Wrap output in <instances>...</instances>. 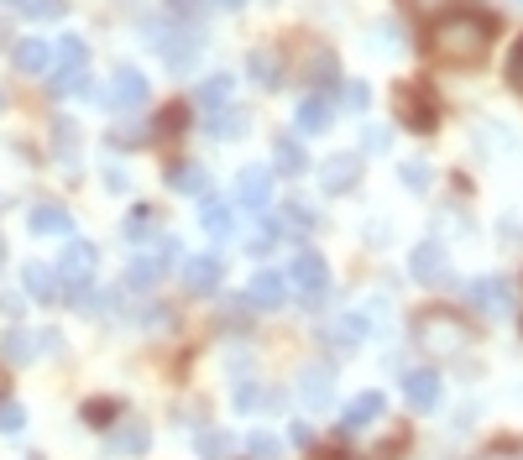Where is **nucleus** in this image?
<instances>
[{
  "label": "nucleus",
  "instance_id": "1",
  "mask_svg": "<svg viewBox=\"0 0 523 460\" xmlns=\"http://www.w3.org/2000/svg\"><path fill=\"white\" fill-rule=\"evenodd\" d=\"M492 32H497L492 16H482V11H456V16H440L435 27H429V48H435V58H445V63L471 68V63L487 58Z\"/></svg>",
  "mask_w": 523,
  "mask_h": 460
},
{
  "label": "nucleus",
  "instance_id": "2",
  "mask_svg": "<svg viewBox=\"0 0 523 460\" xmlns=\"http://www.w3.org/2000/svg\"><path fill=\"white\" fill-rule=\"evenodd\" d=\"M288 288L299 293V304H304V309H320V304H325L330 267H325L320 251H293V262H288Z\"/></svg>",
  "mask_w": 523,
  "mask_h": 460
},
{
  "label": "nucleus",
  "instance_id": "3",
  "mask_svg": "<svg viewBox=\"0 0 523 460\" xmlns=\"http://www.w3.org/2000/svg\"><path fill=\"white\" fill-rule=\"evenodd\" d=\"M414 335H419L424 351H435V356H456L466 345V325H461V314H450V309H424Z\"/></svg>",
  "mask_w": 523,
  "mask_h": 460
},
{
  "label": "nucleus",
  "instance_id": "4",
  "mask_svg": "<svg viewBox=\"0 0 523 460\" xmlns=\"http://www.w3.org/2000/svg\"><path fill=\"white\" fill-rule=\"evenodd\" d=\"M393 115L408 131H435L440 126V100L429 84H398L393 89Z\"/></svg>",
  "mask_w": 523,
  "mask_h": 460
},
{
  "label": "nucleus",
  "instance_id": "5",
  "mask_svg": "<svg viewBox=\"0 0 523 460\" xmlns=\"http://www.w3.org/2000/svg\"><path fill=\"white\" fill-rule=\"evenodd\" d=\"M178 257H184V246H178L173 236H163V241H157L152 251H142V257H131V267H126V283H131V288H152V283L163 278V272H168Z\"/></svg>",
  "mask_w": 523,
  "mask_h": 460
},
{
  "label": "nucleus",
  "instance_id": "6",
  "mask_svg": "<svg viewBox=\"0 0 523 460\" xmlns=\"http://www.w3.org/2000/svg\"><path fill=\"white\" fill-rule=\"evenodd\" d=\"M466 304L476 314H487V319H503L513 309V283L497 278V272H487V278H471L466 283Z\"/></svg>",
  "mask_w": 523,
  "mask_h": 460
},
{
  "label": "nucleus",
  "instance_id": "7",
  "mask_svg": "<svg viewBox=\"0 0 523 460\" xmlns=\"http://www.w3.org/2000/svg\"><path fill=\"white\" fill-rule=\"evenodd\" d=\"M152 42H157V53H163V63L173 68V74H184V68H194V58H199V32L194 27H157L152 32Z\"/></svg>",
  "mask_w": 523,
  "mask_h": 460
},
{
  "label": "nucleus",
  "instance_id": "8",
  "mask_svg": "<svg viewBox=\"0 0 523 460\" xmlns=\"http://www.w3.org/2000/svg\"><path fill=\"white\" fill-rule=\"evenodd\" d=\"M95 267H100V251H95V246H89V241H68V246H63V262H58V278H63L68 288H89Z\"/></svg>",
  "mask_w": 523,
  "mask_h": 460
},
{
  "label": "nucleus",
  "instance_id": "9",
  "mask_svg": "<svg viewBox=\"0 0 523 460\" xmlns=\"http://www.w3.org/2000/svg\"><path fill=\"white\" fill-rule=\"evenodd\" d=\"M147 100V79H142V68H116V74H110V89H105V105L110 110H136Z\"/></svg>",
  "mask_w": 523,
  "mask_h": 460
},
{
  "label": "nucleus",
  "instance_id": "10",
  "mask_svg": "<svg viewBox=\"0 0 523 460\" xmlns=\"http://www.w3.org/2000/svg\"><path fill=\"white\" fill-rule=\"evenodd\" d=\"M283 304H288V278H283V272H257V278L246 283V309L272 314V309H283Z\"/></svg>",
  "mask_w": 523,
  "mask_h": 460
},
{
  "label": "nucleus",
  "instance_id": "11",
  "mask_svg": "<svg viewBox=\"0 0 523 460\" xmlns=\"http://www.w3.org/2000/svg\"><path fill=\"white\" fill-rule=\"evenodd\" d=\"M408 272H414L424 288H445V283H450V257H445V246L424 241V246L414 251V262H408Z\"/></svg>",
  "mask_w": 523,
  "mask_h": 460
},
{
  "label": "nucleus",
  "instance_id": "12",
  "mask_svg": "<svg viewBox=\"0 0 523 460\" xmlns=\"http://www.w3.org/2000/svg\"><path fill=\"white\" fill-rule=\"evenodd\" d=\"M299 398L314 413H325L335 403V372H330V366H304V372H299Z\"/></svg>",
  "mask_w": 523,
  "mask_h": 460
},
{
  "label": "nucleus",
  "instance_id": "13",
  "mask_svg": "<svg viewBox=\"0 0 523 460\" xmlns=\"http://www.w3.org/2000/svg\"><path fill=\"white\" fill-rule=\"evenodd\" d=\"M403 398H408V408H419V413L440 408V372H429V366L403 372Z\"/></svg>",
  "mask_w": 523,
  "mask_h": 460
},
{
  "label": "nucleus",
  "instance_id": "14",
  "mask_svg": "<svg viewBox=\"0 0 523 460\" xmlns=\"http://www.w3.org/2000/svg\"><path fill=\"white\" fill-rule=\"evenodd\" d=\"M320 183H325V194H351L361 183V157L356 152H335L330 163L320 168Z\"/></svg>",
  "mask_w": 523,
  "mask_h": 460
},
{
  "label": "nucleus",
  "instance_id": "15",
  "mask_svg": "<svg viewBox=\"0 0 523 460\" xmlns=\"http://www.w3.org/2000/svg\"><path fill=\"white\" fill-rule=\"evenodd\" d=\"M272 199V168H241L236 173V204L241 210H267Z\"/></svg>",
  "mask_w": 523,
  "mask_h": 460
},
{
  "label": "nucleus",
  "instance_id": "16",
  "mask_svg": "<svg viewBox=\"0 0 523 460\" xmlns=\"http://www.w3.org/2000/svg\"><path fill=\"white\" fill-rule=\"evenodd\" d=\"M11 58H16V68H21V74H53V63H58V42H42V37H21Z\"/></svg>",
  "mask_w": 523,
  "mask_h": 460
},
{
  "label": "nucleus",
  "instance_id": "17",
  "mask_svg": "<svg viewBox=\"0 0 523 460\" xmlns=\"http://www.w3.org/2000/svg\"><path fill=\"white\" fill-rule=\"evenodd\" d=\"M382 408H388V403H382V393H361V398H351V403H346V413H340V434L351 440V434L372 429V424L382 419Z\"/></svg>",
  "mask_w": 523,
  "mask_h": 460
},
{
  "label": "nucleus",
  "instance_id": "18",
  "mask_svg": "<svg viewBox=\"0 0 523 460\" xmlns=\"http://www.w3.org/2000/svg\"><path fill=\"white\" fill-rule=\"evenodd\" d=\"M105 450H110V455H131V460H142V455L152 450V429H147V424H136V419H126V424L110 429Z\"/></svg>",
  "mask_w": 523,
  "mask_h": 460
},
{
  "label": "nucleus",
  "instance_id": "19",
  "mask_svg": "<svg viewBox=\"0 0 523 460\" xmlns=\"http://www.w3.org/2000/svg\"><path fill=\"white\" fill-rule=\"evenodd\" d=\"M184 283H189V293H215L220 283H225V262L220 257H210V251H204V257H189V267H184Z\"/></svg>",
  "mask_w": 523,
  "mask_h": 460
},
{
  "label": "nucleus",
  "instance_id": "20",
  "mask_svg": "<svg viewBox=\"0 0 523 460\" xmlns=\"http://www.w3.org/2000/svg\"><path fill=\"white\" fill-rule=\"evenodd\" d=\"M199 225H204V236L210 241H225L236 230V210L225 199H215V194H204V204H199Z\"/></svg>",
  "mask_w": 523,
  "mask_h": 460
},
{
  "label": "nucleus",
  "instance_id": "21",
  "mask_svg": "<svg viewBox=\"0 0 523 460\" xmlns=\"http://www.w3.org/2000/svg\"><path fill=\"white\" fill-rule=\"evenodd\" d=\"M361 340H367V319H356V314H340L335 325L325 330V345H330L335 356H351Z\"/></svg>",
  "mask_w": 523,
  "mask_h": 460
},
{
  "label": "nucleus",
  "instance_id": "22",
  "mask_svg": "<svg viewBox=\"0 0 523 460\" xmlns=\"http://www.w3.org/2000/svg\"><path fill=\"white\" fill-rule=\"evenodd\" d=\"M27 230L32 236H68V230H74V215H68L63 204H32Z\"/></svg>",
  "mask_w": 523,
  "mask_h": 460
},
{
  "label": "nucleus",
  "instance_id": "23",
  "mask_svg": "<svg viewBox=\"0 0 523 460\" xmlns=\"http://www.w3.org/2000/svg\"><path fill=\"white\" fill-rule=\"evenodd\" d=\"M330 115H335V95H304L299 110H293V121H299L304 136H314V131L330 126Z\"/></svg>",
  "mask_w": 523,
  "mask_h": 460
},
{
  "label": "nucleus",
  "instance_id": "24",
  "mask_svg": "<svg viewBox=\"0 0 523 460\" xmlns=\"http://www.w3.org/2000/svg\"><path fill=\"white\" fill-rule=\"evenodd\" d=\"M246 74H252L257 89H278L283 84V58H278V48H252V58H246Z\"/></svg>",
  "mask_w": 523,
  "mask_h": 460
},
{
  "label": "nucleus",
  "instance_id": "25",
  "mask_svg": "<svg viewBox=\"0 0 523 460\" xmlns=\"http://www.w3.org/2000/svg\"><path fill=\"white\" fill-rule=\"evenodd\" d=\"M21 288H27V298H37V304H58V272L32 262L27 272H21Z\"/></svg>",
  "mask_w": 523,
  "mask_h": 460
},
{
  "label": "nucleus",
  "instance_id": "26",
  "mask_svg": "<svg viewBox=\"0 0 523 460\" xmlns=\"http://www.w3.org/2000/svg\"><path fill=\"white\" fill-rule=\"evenodd\" d=\"M252 126V115L236 110V105H225V110H210V136L215 142H236V136Z\"/></svg>",
  "mask_w": 523,
  "mask_h": 460
},
{
  "label": "nucleus",
  "instance_id": "27",
  "mask_svg": "<svg viewBox=\"0 0 523 460\" xmlns=\"http://www.w3.org/2000/svg\"><path fill=\"white\" fill-rule=\"evenodd\" d=\"M272 163H278V173L299 178L309 168V152H304V142H293V136H278V142H272Z\"/></svg>",
  "mask_w": 523,
  "mask_h": 460
},
{
  "label": "nucleus",
  "instance_id": "28",
  "mask_svg": "<svg viewBox=\"0 0 523 460\" xmlns=\"http://www.w3.org/2000/svg\"><path fill=\"white\" fill-rule=\"evenodd\" d=\"M231 89H236L231 74H210V79L194 89V105H204V110H225V105H231Z\"/></svg>",
  "mask_w": 523,
  "mask_h": 460
},
{
  "label": "nucleus",
  "instance_id": "29",
  "mask_svg": "<svg viewBox=\"0 0 523 460\" xmlns=\"http://www.w3.org/2000/svg\"><path fill=\"white\" fill-rule=\"evenodd\" d=\"M168 183H173L178 194H199V199L210 194V173H204L199 163H173L168 168Z\"/></svg>",
  "mask_w": 523,
  "mask_h": 460
},
{
  "label": "nucleus",
  "instance_id": "30",
  "mask_svg": "<svg viewBox=\"0 0 523 460\" xmlns=\"http://www.w3.org/2000/svg\"><path fill=\"white\" fill-rule=\"evenodd\" d=\"M37 351H42V340H37V335H27V330H6V340H0V356L16 361V366H27Z\"/></svg>",
  "mask_w": 523,
  "mask_h": 460
},
{
  "label": "nucleus",
  "instance_id": "31",
  "mask_svg": "<svg viewBox=\"0 0 523 460\" xmlns=\"http://www.w3.org/2000/svg\"><path fill=\"white\" fill-rule=\"evenodd\" d=\"M152 230H157V210H152V204H136V210L126 215V225H121V236L126 241H147Z\"/></svg>",
  "mask_w": 523,
  "mask_h": 460
},
{
  "label": "nucleus",
  "instance_id": "32",
  "mask_svg": "<svg viewBox=\"0 0 523 460\" xmlns=\"http://www.w3.org/2000/svg\"><path fill=\"white\" fill-rule=\"evenodd\" d=\"M408 450V429H388V440H382V445H372L367 455H361V460H398Z\"/></svg>",
  "mask_w": 523,
  "mask_h": 460
},
{
  "label": "nucleus",
  "instance_id": "33",
  "mask_svg": "<svg viewBox=\"0 0 523 460\" xmlns=\"http://www.w3.org/2000/svg\"><path fill=\"white\" fill-rule=\"evenodd\" d=\"M194 445H199V455H204V460H225V455H231V440H225L220 429H204Z\"/></svg>",
  "mask_w": 523,
  "mask_h": 460
},
{
  "label": "nucleus",
  "instance_id": "34",
  "mask_svg": "<svg viewBox=\"0 0 523 460\" xmlns=\"http://www.w3.org/2000/svg\"><path fill=\"white\" fill-rule=\"evenodd\" d=\"M283 230H288V236H309V230H314V210L288 204V210H283Z\"/></svg>",
  "mask_w": 523,
  "mask_h": 460
},
{
  "label": "nucleus",
  "instance_id": "35",
  "mask_svg": "<svg viewBox=\"0 0 523 460\" xmlns=\"http://www.w3.org/2000/svg\"><path fill=\"white\" fill-rule=\"evenodd\" d=\"M246 455H252V460H278V455H283V445L272 440V434H262V429H257V434H246Z\"/></svg>",
  "mask_w": 523,
  "mask_h": 460
},
{
  "label": "nucleus",
  "instance_id": "36",
  "mask_svg": "<svg viewBox=\"0 0 523 460\" xmlns=\"http://www.w3.org/2000/svg\"><path fill=\"white\" fill-rule=\"evenodd\" d=\"M16 11L32 21H53V16H63V0H16Z\"/></svg>",
  "mask_w": 523,
  "mask_h": 460
},
{
  "label": "nucleus",
  "instance_id": "37",
  "mask_svg": "<svg viewBox=\"0 0 523 460\" xmlns=\"http://www.w3.org/2000/svg\"><path fill=\"white\" fill-rule=\"evenodd\" d=\"M21 424H27V408L11 403V398H0V434H21Z\"/></svg>",
  "mask_w": 523,
  "mask_h": 460
},
{
  "label": "nucleus",
  "instance_id": "38",
  "mask_svg": "<svg viewBox=\"0 0 523 460\" xmlns=\"http://www.w3.org/2000/svg\"><path fill=\"white\" fill-rule=\"evenodd\" d=\"M429 183H435V173H429V163H403V189H414V194H424Z\"/></svg>",
  "mask_w": 523,
  "mask_h": 460
},
{
  "label": "nucleus",
  "instance_id": "39",
  "mask_svg": "<svg viewBox=\"0 0 523 460\" xmlns=\"http://www.w3.org/2000/svg\"><path fill=\"white\" fill-rule=\"evenodd\" d=\"M184 115H189L184 105H173V110L157 115V126H152V131H157V136H178V131H184Z\"/></svg>",
  "mask_w": 523,
  "mask_h": 460
},
{
  "label": "nucleus",
  "instance_id": "40",
  "mask_svg": "<svg viewBox=\"0 0 523 460\" xmlns=\"http://www.w3.org/2000/svg\"><path fill=\"white\" fill-rule=\"evenodd\" d=\"M116 413H121V408L110 403V398H95V403H84V419H89V424H100V429H105L110 419H116Z\"/></svg>",
  "mask_w": 523,
  "mask_h": 460
},
{
  "label": "nucleus",
  "instance_id": "41",
  "mask_svg": "<svg viewBox=\"0 0 523 460\" xmlns=\"http://www.w3.org/2000/svg\"><path fill=\"white\" fill-rule=\"evenodd\" d=\"M361 147H367V152H388L393 147V131L388 126H367V131H361Z\"/></svg>",
  "mask_w": 523,
  "mask_h": 460
},
{
  "label": "nucleus",
  "instance_id": "42",
  "mask_svg": "<svg viewBox=\"0 0 523 460\" xmlns=\"http://www.w3.org/2000/svg\"><path fill=\"white\" fill-rule=\"evenodd\" d=\"M340 105H346V110H367V84L351 79L346 89H340Z\"/></svg>",
  "mask_w": 523,
  "mask_h": 460
},
{
  "label": "nucleus",
  "instance_id": "43",
  "mask_svg": "<svg viewBox=\"0 0 523 460\" xmlns=\"http://www.w3.org/2000/svg\"><path fill=\"white\" fill-rule=\"evenodd\" d=\"M147 136H152L147 126H121V131H116V142H121V147H142Z\"/></svg>",
  "mask_w": 523,
  "mask_h": 460
},
{
  "label": "nucleus",
  "instance_id": "44",
  "mask_svg": "<svg viewBox=\"0 0 523 460\" xmlns=\"http://www.w3.org/2000/svg\"><path fill=\"white\" fill-rule=\"evenodd\" d=\"M398 6H408V11H419V16H435L440 6H450V0H398Z\"/></svg>",
  "mask_w": 523,
  "mask_h": 460
},
{
  "label": "nucleus",
  "instance_id": "45",
  "mask_svg": "<svg viewBox=\"0 0 523 460\" xmlns=\"http://www.w3.org/2000/svg\"><path fill=\"white\" fill-rule=\"evenodd\" d=\"M262 403V393H257V387H236V408L246 413V408H257Z\"/></svg>",
  "mask_w": 523,
  "mask_h": 460
},
{
  "label": "nucleus",
  "instance_id": "46",
  "mask_svg": "<svg viewBox=\"0 0 523 460\" xmlns=\"http://www.w3.org/2000/svg\"><path fill=\"white\" fill-rule=\"evenodd\" d=\"M126 183H131V178H126L121 168H105V189H116V194H121V189H126Z\"/></svg>",
  "mask_w": 523,
  "mask_h": 460
},
{
  "label": "nucleus",
  "instance_id": "47",
  "mask_svg": "<svg viewBox=\"0 0 523 460\" xmlns=\"http://www.w3.org/2000/svg\"><path fill=\"white\" fill-rule=\"evenodd\" d=\"M508 74H513V84L523 89V42H518V53H513V68H508Z\"/></svg>",
  "mask_w": 523,
  "mask_h": 460
},
{
  "label": "nucleus",
  "instance_id": "48",
  "mask_svg": "<svg viewBox=\"0 0 523 460\" xmlns=\"http://www.w3.org/2000/svg\"><path fill=\"white\" fill-rule=\"evenodd\" d=\"M0 309H6V314H21V298H16V293H0Z\"/></svg>",
  "mask_w": 523,
  "mask_h": 460
},
{
  "label": "nucleus",
  "instance_id": "49",
  "mask_svg": "<svg viewBox=\"0 0 523 460\" xmlns=\"http://www.w3.org/2000/svg\"><path fill=\"white\" fill-rule=\"evenodd\" d=\"M210 6H220V11H241L246 0H210Z\"/></svg>",
  "mask_w": 523,
  "mask_h": 460
},
{
  "label": "nucleus",
  "instance_id": "50",
  "mask_svg": "<svg viewBox=\"0 0 523 460\" xmlns=\"http://www.w3.org/2000/svg\"><path fill=\"white\" fill-rule=\"evenodd\" d=\"M320 460H356V455H346V450H325Z\"/></svg>",
  "mask_w": 523,
  "mask_h": 460
},
{
  "label": "nucleus",
  "instance_id": "51",
  "mask_svg": "<svg viewBox=\"0 0 523 460\" xmlns=\"http://www.w3.org/2000/svg\"><path fill=\"white\" fill-rule=\"evenodd\" d=\"M0 262H6V241H0Z\"/></svg>",
  "mask_w": 523,
  "mask_h": 460
},
{
  "label": "nucleus",
  "instance_id": "52",
  "mask_svg": "<svg viewBox=\"0 0 523 460\" xmlns=\"http://www.w3.org/2000/svg\"><path fill=\"white\" fill-rule=\"evenodd\" d=\"M0 398H6V377H0Z\"/></svg>",
  "mask_w": 523,
  "mask_h": 460
},
{
  "label": "nucleus",
  "instance_id": "53",
  "mask_svg": "<svg viewBox=\"0 0 523 460\" xmlns=\"http://www.w3.org/2000/svg\"><path fill=\"white\" fill-rule=\"evenodd\" d=\"M0 42H6V27H0Z\"/></svg>",
  "mask_w": 523,
  "mask_h": 460
}]
</instances>
